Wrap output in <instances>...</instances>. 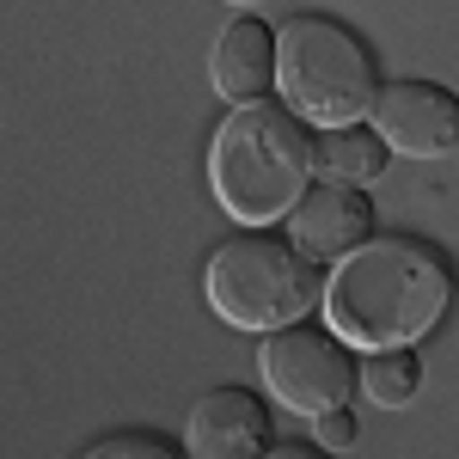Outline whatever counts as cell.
I'll list each match as a JSON object with an SVG mask.
<instances>
[{"label": "cell", "mask_w": 459, "mask_h": 459, "mask_svg": "<svg viewBox=\"0 0 459 459\" xmlns=\"http://www.w3.org/2000/svg\"><path fill=\"white\" fill-rule=\"evenodd\" d=\"M276 86L300 123L343 129L368 123L380 99V62L361 37L331 13H294L276 31Z\"/></svg>", "instance_id": "cell-3"}, {"label": "cell", "mask_w": 459, "mask_h": 459, "mask_svg": "<svg viewBox=\"0 0 459 459\" xmlns=\"http://www.w3.org/2000/svg\"><path fill=\"white\" fill-rule=\"evenodd\" d=\"M257 368H264V386L282 398V411H300V417L343 404L355 392V374H361L350 343L331 325H307V318L288 331H270L257 350Z\"/></svg>", "instance_id": "cell-5"}, {"label": "cell", "mask_w": 459, "mask_h": 459, "mask_svg": "<svg viewBox=\"0 0 459 459\" xmlns=\"http://www.w3.org/2000/svg\"><path fill=\"white\" fill-rule=\"evenodd\" d=\"M270 447V404L251 386H214L190 404L184 454L190 459H264Z\"/></svg>", "instance_id": "cell-8"}, {"label": "cell", "mask_w": 459, "mask_h": 459, "mask_svg": "<svg viewBox=\"0 0 459 459\" xmlns=\"http://www.w3.org/2000/svg\"><path fill=\"white\" fill-rule=\"evenodd\" d=\"M288 239H294L300 257H313L318 270L343 264L355 246L374 239V196L361 184H337V178L307 184L300 203L288 209Z\"/></svg>", "instance_id": "cell-7"}, {"label": "cell", "mask_w": 459, "mask_h": 459, "mask_svg": "<svg viewBox=\"0 0 459 459\" xmlns=\"http://www.w3.org/2000/svg\"><path fill=\"white\" fill-rule=\"evenodd\" d=\"M355 435H361V429H355V417L343 411V404H331V411H318V417H313V441H318V447H331V454L355 447Z\"/></svg>", "instance_id": "cell-13"}, {"label": "cell", "mask_w": 459, "mask_h": 459, "mask_svg": "<svg viewBox=\"0 0 459 459\" xmlns=\"http://www.w3.org/2000/svg\"><path fill=\"white\" fill-rule=\"evenodd\" d=\"M374 129L392 153L441 160L459 147V92L441 80H392L374 99Z\"/></svg>", "instance_id": "cell-6"}, {"label": "cell", "mask_w": 459, "mask_h": 459, "mask_svg": "<svg viewBox=\"0 0 459 459\" xmlns=\"http://www.w3.org/2000/svg\"><path fill=\"white\" fill-rule=\"evenodd\" d=\"M454 307V264L441 246L380 233L355 246L325 282V325L350 350H417Z\"/></svg>", "instance_id": "cell-1"}, {"label": "cell", "mask_w": 459, "mask_h": 459, "mask_svg": "<svg viewBox=\"0 0 459 459\" xmlns=\"http://www.w3.org/2000/svg\"><path fill=\"white\" fill-rule=\"evenodd\" d=\"M264 459H331V447H318V441H270Z\"/></svg>", "instance_id": "cell-14"}, {"label": "cell", "mask_w": 459, "mask_h": 459, "mask_svg": "<svg viewBox=\"0 0 459 459\" xmlns=\"http://www.w3.org/2000/svg\"><path fill=\"white\" fill-rule=\"evenodd\" d=\"M214 318L233 331H288L325 300V276L313 257H300L282 233H233L203 270Z\"/></svg>", "instance_id": "cell-4"}, {"label": "cell", "mask_w": 459, "mask_h": 459, "mask_svg": "<svg viewBox=\"0 0 459 459\" xmlns=\"http://www.w3.org/2000/svg\"><path fill=\"white\" fill-rule=\"evenodd\" d=\"M355 386L368 392L380 411H404V404L423 392V355L417 350H368Z\"/></svg>", "instance_id": "cell-11"}, {"label": "cell", "mask_w": 459, "mask_h": 459, "mask_svg": "<svg viewBox=\"0 0 459 459\" xmlns=\"http://www.w3.org/2000/svg\"><path fill=\"white\" fill-rule=\"evenodd\" d=\"M392 147L380 142L374 123H343V129H325L313 142V172L337 178V184H374L386 172Z\"/></svg>", "instance_id": "cell-10"}, {"label": "cell", "mask_w": 459, "mask_h": 459, "mask_svg": "<svg viewBox=\"0 0 459 459\" xmlns=\"http://www.w3.org/2000/svg\"><path fill=\"white\" fill-rule=\"evenodd\" d=\"M209 80L227 105H251L276 86V25H264L257 13H239L209 49Z\"/></svg>", "instance_id": "cell-9"}, {"label": "cell", "mask_w": 459, "mask_h": 459, "mask_svg": "<svg viewBox=\"0 0 459 459\" xmlns=\"http://www.w3.org/2000/svg\"><path fill=\"white\" fill-rule=\"evenodd\" d=\"M80 459H190V454H184V441L160 435V429H110Z\"/></svg>", "instance_id": "cell-12"}, {"label": "cell", "mask_w": 459, "mask_h": 459, "mask_svg": "<svg viewBox=\"0 0 459 459\" xmlns=\"http://www.w3.org/2000/svg\"><path fill=\"white\" fill-rule=\"evenodd\" d=\"M313 123H300L276 99H251L221 117L209 142V184L214 203L239 227L288 221L300 190L313 184Z\"/></svg>", "instance_id": "cell-2"}, {"label": "cell", "mask_w": 459, "mask_h": 459, "mask_svg": "<svg viewBox=\"0 0 459 459\" xmlns=\"http://www.w3.org/2000/svg\"><path fill=\"white\" fill-rule=\"evenodd\" d=\"M227 6H246V13H251V6H264V0H227Z\"/></svg>", "instance_id": "cell-15"}]
</instances>
